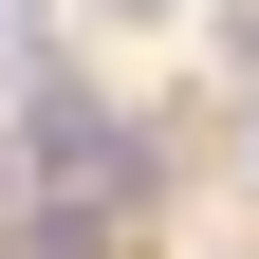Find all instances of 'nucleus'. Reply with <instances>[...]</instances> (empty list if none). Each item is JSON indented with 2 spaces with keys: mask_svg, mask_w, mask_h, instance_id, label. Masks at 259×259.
I'll return each instance as SVG.
<instances>
[{
  "mask_svg": "<svg viewBox=\"0 0 259 259\" xmlns=\"http://www.w3.org/2000/svg\"><path fill=\"white\" fill-rule=\"evenodd\" d=\"M93 19H185V0H93Z\"/></svg>",
  "mask_w": 259,
  "mask_h": 259,
  "instance_id": "f257e3e1",
  "label": "nucleus"
}]
</instances>
